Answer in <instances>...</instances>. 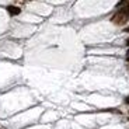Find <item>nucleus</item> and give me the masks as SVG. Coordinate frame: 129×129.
I'll return each instance as SVG.
<instances>
[{
	"label": "nucleus",
	"instance_id": "obj_1",
	"mask_svg": "<svg viewBox=\"0 0 129 129\" xmlns=\"http://www.w3.org/2000/svg\"><path fill=\"white\" fill-rule=\"evenodd\" d=\"M128 10H129V6H123L119 11H116L115 14L112 16L111 21L116 25H123V24L128 21Z\"/></svg>",
	"mask_w": 129,
	"mask_h": 129
},
{
	"label": "nucleus",
	"instance_id": "obj_2",
	"mask_svg": "<svg viewBox=\"0 0 129 129\" xmlns=\"http://www.w3.org/2000/svg\"><path fill=\"white\" fill-rule=\"evenodd\" d=\"M7 11L10 13V16H18L21 13V9L17 6H7Z\"/></svg>",
	"mask_w": 129,
	"mask_h": 129
},
{
	"label": "nucleus",
	"instance_id": "obj_3",
	"mask_svg": "<svg viewBox=\"0 0 129 129\" xmlns=\"http://www.w3.org/2000/svg\"><path fill=\"white\" fill-rule=\"evenodd\" d=\"M128 2H129V0H121V3L118 4V6H123V4H125V3H128Z\"/></svg>",
	"mask_w": 129,
	"mask_h": 129
},
{
	"label": "nucleus",
	"instance_id": "obj_4",
	"mask_svg": "<svg viewBox=\"0 0 129 129\" xmlns=\"http://www.w3.org/2000/svg\"><path fill=\"white\" fill-rule=\"evenodd\" d=\"M125 103H126V104H129V95H128V97H126V98H125Z\"/></svg>",
	"mask_w": 129,
	"mask_h": 129
},
{
	"label": "nucleus",
	"instance_id": "obj_5",
	"mask_svg": "<svg viewBox=\"0 0 129 129\" xmlns=\"http://www.w3.org/2000/svg\"><path fill=\"white\" fill-rule=\"evenodd\" d=\"M125 32H129V27H126V28H125Z\"/></svg>",
	"mask_w": 129,
	"mask_h": 129
},
{
	"label": "nucleus",
	"instance_id": "obj_6",
	"mask_svg": "<svg viewBox=\"0 0 129 129\" xmlns=\"http://www.w3.org/2000/svg\"><path fill=\"white\" fill-rule=\"evenodd\" d=\"M126 45H128V46H129V38H128V39H126Z\"/></svg>",
	"mask_w": 129,
	"mask_h": 129
},
{
	"label": "nucleus",
	"instance_id": "obj_7",
	"mask_svg": "<svg viewBox=\"0 0 129 129\" xmlns=\"http://www.w3.org/2000/svg\"><path fill=\"white\" fill-rule=\"evenodd\" d=\"M126 56H129V49H128V52H126Z\"/></svg>",
	"mask_w": 129,
	"mask_h": 129
},
{
	"label": "nucleus",
	"instance_id": "obj_8",
	"mask_svg": "<svg viewBox=\"0 0 129 129\" xmlns=\"http://www.w3.org/2000/svg\"><path fill=\"white\" fill-rule=\"evenodd\" d=\"M128 20H129V10H128Z\"/></svg>",
	"mask_w": 129,
	"mask_h": 129
}]
</instances>
